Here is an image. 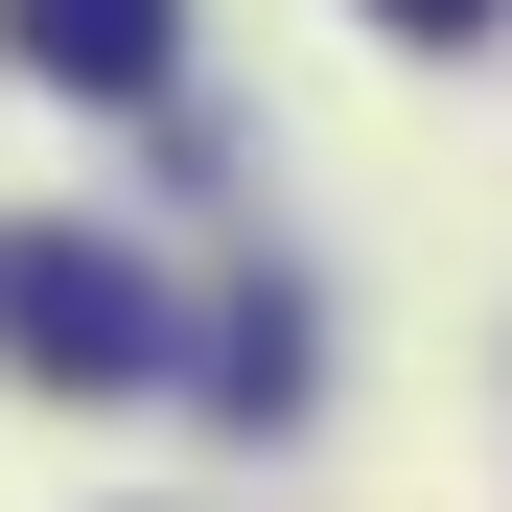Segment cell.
Wrapping results in <instances>:
<instances>
[{
  "label": "cell",
  "mask_w": 512,
  "mask_h": 512,
  "mask_svg": "<svg viewBox=\"0 0 512 512\" xmlns=\"http://www.w3.org/2000/svg\"><path fill=\"white\" fill-rule=\"evenodd\" d=\"M373 24H419V47H466V24H512V0H373Z\"/></svg>",
  "instance_id": "277c9868"
},
{
  "label": "cell",
  "mask_w": 512,
  "mask_h": 512,
  "mask_svg": "<svg viewBox=\"0 0 512 512\" xmlns=\"http://www.w3.org/2000/svg\"><path fill=\"white\" fill-rule=\"evenodd\" d=\"M0 47H24L47 94H163V47H187V0H0Z\"/></svg>",
  "instance_id": "7a4b0ae2"
},
{
  "label": "cell",
  "mask_w": 512,
  "mask_h": 512,
  "mask_svg": "<svg viewBox=\"0 0 512 512\" xmlns=\"http://www.w3.org/2000/svg\"><path fill=\"white\" fill-rule=\"evenodd\" d=\"M210 396H233V419H303V303H233V326H210Z\"/></svg>",
  "instance_id": "3957f363"
},
{
  "label": "cell",
  "mask_w": 512,
  "mask_h": 512,
  "mask_svg": "<svg viewBox=\"0 0 512 512\" xmlns=\"http://www.w3.org/2000/svg\"><path fill=\"white\" fill-rule=\"evenodd\" d=\"M0 373L140 396V373H163V280H140L117 233H0Z\"/></svg>",
  "instance_id": "6da1fadb"
}]
</instances>
